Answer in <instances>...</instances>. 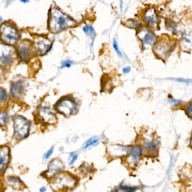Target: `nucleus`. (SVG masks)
Listing matches in <instances>:
<instances>
[{
	"instance_id": "e433bc0d",
	"label": "nucleus",
	"mask_w": 192,
	"mask_h": 192,
	"mask_svg": "<svg viewBox=\"0 0 192 192\" xmlns=\"http://www.w3.org/2000/svg\"><path fill=\"white\" fill-rule=\"evenodd\" d=\"M40 190L41 192H45V190H46V189H45V188L44 187H42V188H41V189H40Z\"/></svg>"
},
{
	"instance_id": "f3484780",
	"label": "nucleus",
	"mask_w": 192,
	"mask_h": 192,
	"mask_svg": "<svg viewBox=\"0 0 192 192\" xmlns=\"http://www.w3.org/2000/svg\"><path fill=\"white\" fill-rule=\"evenodd\" d=\"M1 62L2 65L5 67H9L12 65L13 62V57L11 50L8 51H3L2 52L1 55Z\"/></svg>"
},
{
	"instance_id": "ddd939ff",
	"label": "nucleus",
	"mask_w": 192,
	"mask_h": 192,
	"mask_svg": "<svg viewBox=\"0 0 192 192\" xmlns=\"http://www.w3.org/2000/svg\"><path fill=\"white\" fill-rule=\"evenodd\" d=\"M51 47V42L46 38H39L35 41V49L40 55L46 54L49 51Z\"/></svg>"
},
{
	"instance_id": "39448f33",
	"label": "nucleus",
	"mask_w": 192,
	"mask_h": 192,
	"mask_svg": "<svg viewBox=\"0 0 192 192\" xmlns=\"http://www.w3.org/2000/svg\"><path fill=\"white\" fill-rule=\"evenodd\" d=\"M55 109L64 116L69 117L72 116L76 112L77 104L72 98H63L55 105Z\"/></svg>"
},
{
	"instance_id": "2f4dec72",
	"label": "nucleus",
	"mask_w": 192,
	"mask_h": 192,
	"mask_svg": "<svg viewBox=\"0 0 192 192\" xmlns=\"http://www.w3.org/2000/svg\"><path fill=\"white\" fill-rule=\"evenodd\" d=\"M174 80L175 81H176L179 82H183V83H186V84H188L189 82V80L184 79H174Z\"/></svg>"
},
{
	"instance_id": "a878e982",
	"label": "nucleus",
	"mask_w": 192,
	"mask_h": 192,
	"mask_svg": "<svg viewBox=\"0 0 192 192\" xmlns=\"http://www.w3.org/2000/svg\"><path fill=\"white\" fill-rule=\"evenodd\" d=\"M7 94L6 93V91L5 90H3L2 88L1 89V91H0V101L1 103H3V102L6 101V100L7 99Z\"/></svg>"
},
{
	"instance_id": "0eeeda50",
	"label": "nucleus",
	"mask_w": 192,
	"mask_h": 192,
	"mask_svg": "<svg viewBox=\"0 0 192 192\" xmlns=\"http://www.w3.org/2000/svg\"><path fill=\"white\" fill-rule=\"evenodd\" d=\"M137 36L142 41V45L144 47L153 45L156 42V36L153 32L147 28H141L139 29Z\"/></svg>"
},
{
	"instance_id": "72a5a7b5",
	"label": "nucleus",
	"mask_w": 192,
	"mask_h": 192,
	"mask_svg": "<svg viewBox=\"0 0 192 192\" xmlns=\"http://www.w3.org/2000/svg\"><path fill=\"white\" fill-rule=\"evenodd\" d=\"M170 102L172 104L174 105L179 104H180L181 103V101H180V100H175V99H172Z\"/></svg>"
},
{
	"instance_id": "f257e3e1",
	"label": "nucleus",
	"mask_w": 192,
	"mask_h": 192,
	"mask_svg": "<svg viewBox=\"0 0 192 192\" xmlns=\"http://www.w3.org/2000/svg\"><path fill=\"white\" fill-rule=\"evenodd\" d=\"M49 24L50 30L54 33H57L72 26L75 22L59 9H54L51 11Z\"/></svg>"
},
{
	"instance_id": "1a4fd4ad",
	"label": "nucleus",
	"mask_w": 192,
	"mask_h": 192,
	"mask_svg": "<svg viewBox=\"0 0 192 192\" xmlns=\"http://www.w3.org/2000/svg\"><path fill=\"white\" fill-rule=\"evenodd\" d=\"M38 116L42 121L48 125H55L58 122L55 114L47 107H41L38 110Z\"/></svg>"
},
{
	"instance_id": "412c9836",
	"label": "nucleus",
	"mask_w": 192,
	"mask_h": 192,
	"mask_svg": "<svg viewBox=\"0 0 192 192\" xmlns=\"http://www.w3.org/2000/svg\"><path fill=\"white\" fill-rule=\"evenodd\" d=\"M145 148L146 150L150 153H154L157 151V146L154 141H151L146 143Z\"/></svg>"
},
{
	"instance_id": "4468645a",
	"label": "nucleus",
	"mask_w": 192,
	"mask_h": 192,
	"mask_svg": "<svg viewBox=\"0 0 192 192\" xmlns=\"http://www.w3.org/2000/svg\"><path fill=\"white\" fill-rule=\"evenodd\" d=\"M24 93V82L22 80L13 82L11 86V94L15 98H20Z\"/></svg>"
},
{
	"instance_id": "f8f14e48",
	"label": "nucleus",
	"mask_w": 192,
	"mask_h": 192,
	"mask_svg": "<svg viewBox=\"0 0 192 192\" xmlns=\"http://www.w3.org/2000/svg\"><path fill=\"white\" fill-rule=\"evenodd\" d=\"M31 52V44L28 41H22L17 46V54L22 60L26 61L29 60Z\"/></svg>"
},
{
	"instance_id": "dca6fc26",
	"label": "nucleus",
	"mask_w": 192,
	"mask_h": 192,
	"mask_svg": "<svg viewBox=\"0 0 192 192\" xmlns=\"http://www.w3.org/2000/svg\"><path fill=\"white\" fill-rule=\"evenodd\" d=\"M142 148L139 146H134L131 149L129 154V159L131 161L132 163H137L139 160L142 154Z\"/></svg>"
},
{
	"instance_id": "4c0bfd02",
	"label": "nucleus",
	"mask_w": 192,
	"mask_h": 192,
	"mask_svg": "<svg viewBox=\"0 0 192 192\" xmlns=\"http://www.w3.org/2000/svg\"><path fill=\"white\" fill-rule=\"evenodd\" d=\"M190 146H191L192 148V137H191V140H190Z\"/></svg>"
},
{
	"instance_id": "423d86ee",
	"label": "nucleus",
	"mask_w": 192,
	"mask_h": 192,
	"mask_svg": "<svg viewBox=\"0 0 192 192\" xmlns=\"http://www.w3.org/2000/svg\"><path fill=\"white\" fill-rule=\"evenodd\" d=\"M1 38L6 44L13 45L19 38V33L14 26L4 24L1 26Z\"/></svg>"
},
{
	"instance_id": "393cba45",
	"label": "nucleus",
	"mask_w": 192,
	"mask_h": 192,
	"mask_svg": "<svg viewBox=\"0 0 192 192\" xmlns=\"http://www.w3.org/2000/svg\"><path fill=\"white\" fill-rule=\"evenodd\" d=\"M120 190L125 192H135L137 190V188L127 186V185H121L119 187Z\"/></svg>"
},
{
	"instance_id": "c756f323",
	"label": "nucleus",
	"mask_w": 192,
	"mask_h": 192,
	"mask_svg": "<svg viewBox=\"0 0 192 192\" xmlns=\"http://www.w3.org/2000/svg\"><path fill=\"white\" fill-rule=\"evenodd\" d=\"M72 62L71 61H70V60H65V61H63L62 63H61V67L60 68H70L71 65H72Z\"/></svg>"
},
{
	"instance_id": "2eb2a0df",
	"label": "nucleus",
	"mask_w": 192,
	"mask_h": 192,
	"mask_svg": "<svg viewBox=\"0 0 192 192\" xmlns=\"http://www.w3.org/2000/svg\"><path fill=\"white\" fill-rule=\"evenodd\" d=\"M180 46L184 51L192 50V32H186L184 34L181 40Z\"/></svg>"
},
{
	"instance_id": "aec40b11",
	"label": "nucleus",
	"mask_w": 192,
	"mask_h": 192,
	"mask_svg": "<svg viewBox=\"0 0 192 192\" xmlns=\"http://www.w3.org/2000/svg\"><path fill=\"white\" fill-rule=\"evenodd\" d=\"M99 139L96 137H93L90 138L89 139L87 140V141L84 143V146H82V149H86L89 148L91 146H95L99 144Z\"/></svg>"
},
{
	"instance_id": "6e6552de",
	"label": "nucleus",
	"mask_w": 192,
	"mask_h": 192,
	"mask_svg": "<svg viewBox=\"0 0 192 192\" xmlns=\"http://www.w3.org/2000/svg\"><path fill=\"white\" fill-rule=\"evenodd\" d=\"M143 19L149 28L157 29L159 27V18L156 10L153 8L146 9L143 13Z\"/></svg>"
},
{
	"instance_id": "5701e85b",
	"label": "nucleus",
	"mask_w": 192,
	"mask_h": 192,
	"mask_svg": "<svg viewBox=\"0 0 192 192\" xmlns=\"http://www.w3.org/2000/svg\"><path fill=\"white\" fill-rule=\"evenodd\" d=\"M77 157H78V154L76 152L74 151L70 154L69 161H68V163L70 166L73 165V163L76 162V161L77 159Z\"/></svg>"
},
{
	"instance_id": "bb28decb",
	"label": "nucleus",
	"mask_w": 192,
	"mask_h": 192,
	"mask_svg": "<svg viewBox=\"0 0 192 192\" xmlns=\"http://www.w3.org/2000/svg\"><path fill=\"white\" fill-rule=\"evenodd\" d=\"M83 30H84V33H86V34H89L90 35H94L95 34L94 29L93 28L91 27V26H84V28H83Z\"/></svg>"
},
{
	"instance_id": "f704fd0d",
	"label": "nucleus",
	"mask_w": 192,
	"mask_h": 192,
	"mask_svg": "<svg viewBox=\"0 0 192 192\" xmlns=\"http://www.w3.org/2000/svg\"><path fill=\"white\" fill-rule=\"evenodd\" d=\"M120 9H121V10L122 11V9H123V1H122V0H121V1H120Z\"/></svg>"
},
{
	"instance_id": "c85d7f7f",
	"label": "nucleus",
	"mask_w": 192,
	"mask_h": 192,
	"mask_svg": "<svg viewBox=\"0 0 192 192\" xmlns=\"http://www.w3.org/2000/svg\"><path fill=\"white\" fill-rule=\"evenodd\" d=\"M186 113L188 116L192 118V100L189 103L187 106Z\"/></svg>"
},
{
	"instance_id": "6ab92c4d",
	"label": "nucleus",
	"mask_w": 192,
	"mask_h": 192,
	"mask_svg": "<svg viewBox=\"0 0 192 192\" xmlns=\"http://www.w3.org/2000/svg\"><path fill=\"white\" fill-rule=\"evenodd\" d=\"M125 26L132 29H139L142 27V23L139 20L131 19L126 22Z\"/></svg>"
},
{
	"instance_id": "20e7f679",
	"label": "nucleus",
	"mask_w": 192,
	"mask_h": 192,
	"mask_svg": "<svg viewBox=\"0 0 192 192\" xmlns=\"http://www.w3.org/2000/svg\"><path fill=\"white\" fill-rule=\"evenodd\" d=\"M14 137L17 140L26 138L29 134L31 123L28 119L21 116L13 117Z\"/></svg>"
},
{
	"instance_id": "9d476101",
	"label": "nucleus",
	"mask_w": 192,
	"mask_h": 192,
	"mask_svg": "<svg viewBox=\"0 0 192 192\" xmlns=\"http://www.w3.org/2000/svg\"><path fill=\"white\" fill-rule=\"evenodd\" d=\"M64 165L63 162L59 158H55L52 160L48 166V169L45 172V176L48 178H51L54 176L59 172L64 169Z\"/></svg>"
},
{
	"instance_id": "b1692460",
	"label": "nucleus",
	"mask_w": 192,
	"mask_h": 192,
	"mask_svg": "<svg viewBox=\"0 0 192 192\" xmlns=\"http://www.w3.org/2000/svg\"><path fill=\"white\" fill-rule=\"evenodd\" d=\"M166 27L167 28L169 29V31H171L172 33L176 34L177 33V29H176V26H175V24L174 23H171L170 22H169V23L166 22Z\"/></svg>"
},
{
	"instance_id": "7ed1b4c3",
	"label": "nucleus",
	"mask_w": 192,
	"mask_h": 192,
	"mask_svg": "<svg viewBox=\"0 0 192 192\" xmlns=\"http://www.w3.org/2000/svg\"><path fill=\"white\" fill-rule=\"evenodd\" d=\"M176 46L175 41L169 37H163L156 41L153 47V52L158 58L165 60L169 56Z\"/></svg>"
},
{
	"instance_id": "a211bd4d",
	"label": "nucleus",
	"mask_w": 192,
	"mask_h": 192,
	"mask_svg": "<svg viewBox=\"0 0 192 192\" xmlns=\"http://www.w3.org/2000/svg\"><path fill=\"white\" fill-rule=\"evenodd\" d=\"M7 180L9 184L13 188L19 189L20 188L23 187V183L19 178L14 177V176H10L7 178Z\"/></svg>"
},
{
	"instance_id": "cd10ccee",
	"label": "nucleus",
	"mask_w": 192,
	"mask_h": 192,
	"mask_svg": "<svg viewBox=\"0 0 192 192\" xmlns=\"http://www.w3.org/2000/svg\"><path fill=\"white\" fill-rule=\"evenodd\" d=\"M113 46L114 49L115 50L117 54V55L119 56V57H122V52L120 51L118 46V44L117 43L115 39H114L113 42Z\"/></svg>"
},
{
	"instance_id": "c9c22d12",
	"label": "nucleus",
	"mask_w": 192,
	"mask_h": 192,
	"mask_svg": "<svg viewBox=\"0 0 192 192\" xmlns=\"http://www.w3.org/2000/svg\"><path fill=\"white\" fill-rule=\"evenodd\" d=\"M22 2H23V3H26L28 2H29V0H20Z\"/></svg>"
},
{
	"instance_id": "f03ea898",
	"label": "nucleus",
	"mask_w": 192,
	"mask_h": 192,
	"mask_svg": "<svg viewBox=\"0 0 192 192\" xmlns=\"http://www.w3.org/2000/svg\"><path fill=\"white\" fill-rule=\"evenodd\" d=\"M77 183L76 178L67 172L57 173L50 181V185L55 191L73 188Z\"/></svg>"
},
{
	"instance_id": "4be33fe9",
	"label": "nucleus",
	"mask_w": 192,
	"mask_h": 192,
	"mask_svg": "<svg viewBox=\"0 0 192 192\" xmlns=\"http://www.w3.org/2000/svg\"><path fill=\"white\" fill-rule=\"evenodd\" d=\"M8 118L9 116L7 113L5 111H2L1 113V116H0V123H1V126L2 127L3 126H5L6 125V123L8 121Z\"/></svg>"
},
{
	"instance_id": "7c9ffc66",
	"label": "nucleus",
	"mask_w": 192,
	"mask_h": 192,
	"mask_svg": "<svg viewBox=\"0 0 192 192\" xmlns=\"http://www.w3.org/2000/svg\"><path fill=\"white\" fill-rule=\"evenodd\" d=\"M54 146H52L51 148L48 151H47L46 153L45 154L44 156V158L45 160H47L49 159L50 156L52 155L53 151H54Z\"/></svg>"
},
{
	"instance_id": "473e14b6",
	"label": "nucleus",
	"mask_w": 192,
	"mask_h": 192,
	"mask_svg": "<svg viewBox=\"0 0 192 192\" xmlns=\"http://www.w3.org/2000/svg\"><path fill=\"white\" fill-rule=\"evenodd\" d=\"M130 70H131V67H130V66L125 67V68H123V70H122L123 72L124 73H125V74L129 73V72H130Z\"/></svg>"
},
{
	"instance_id": "9b49d317",
	"label": "nucleus",
	"mask_w": 192,
	"mask_h": 192,
	"mask_svg": "<svg viewBox=\"0 0 192 192\" xmlns=\"http://www.w3.org/2000/svg\"><path fill=\"white\" fill-rule=\"evenodd\" d=\"M10 151L8 146H3L0 150V171L3 175L10 161Z\"/></svg>"
}]
</instances>
